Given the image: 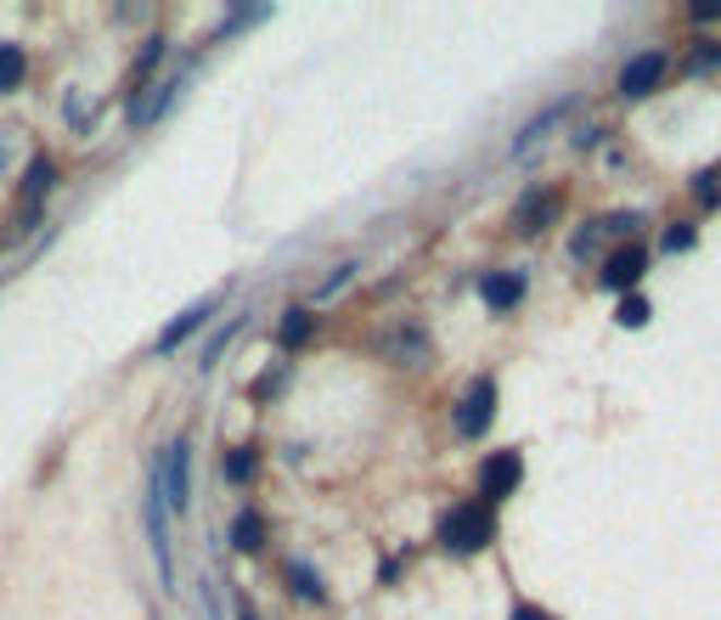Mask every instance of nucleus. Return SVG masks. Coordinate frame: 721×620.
<instances>
[{
  "label": "nucleus",
  "mask_w": 721,
  "mask_h": 620,
  "mask_svg": "<svg viewBox=\"0 0 721 620\" xmlns=\"http://www.w3.org/2000/svg\"><path fill=\"white\" fill-rule=\"evenodd\" d=\"M490 536H497V513H490L485 502H456V508L440 519V542H445V552H456V559L485 552Z\"/></svg>",
  "instance_id": "obj_1"
},
{
  "label": "nucleus",
  "mask_w": 721,
  "mask_h": 620,
  "mask_svg": "<svg viewBox=\"0 0 721 620\" xmlns=\"http://www.w3.org/2000/svg\"><path fill=\"white\" fill-rule=\"evenodd\" d=\"M158 485H163V508L170 513L192 508V440L186 435H175L170 451L158 457Z\"/></svg>",
  "instance_id": "obj_2"
},
{
  "label": "nucleus",
  "mask_w": 721,
  "mask_h": 620,
  "mask_svg": "<svg viewBox=\"0 0 721 620\" xmlns=\"http://www.w3.org/2000/svg\"><path fill=\"white\" fill-rule=\"evenodd\" d=\"M490 423H497V378H474L456 401V435L463 440H479Z\"/></svg>",
  "instance_id": "obj_3"
},
{
  "label": "nucleus",
  "mask_w": 721,
  "mask_h": 620,
  "mask_svg": "<svg viewBox=\"0 0 721 620\" xmlns=\"http://www.w3.org/2000/svg\"><path fill=\"white\" fill-rule=\"evenodd\" d=\"M643 232V215L637 209H614V215H598V220H586L581 232H575V243H570V254L575 259H586V254H598L603 248V238H637Z\"/></svg>",
  "instance_id": "obj_4"
},
{
  "label": "nucleus",
  "mask_w": 721,
  "mask_h": 620,
  "mask_svg": "<svg viewBox=\"0 0 721 620\" xmlns=\"http://www.w3.org/2000/svg\"><path fill=\"white\" fill-rule=\"evenodd\" d=\"M643 271H648V248H643V243H620V248L603 259L598 288H609V293H620V300H626V293L643 282Z\"/></svg>",
  "instance_id": "obj_5"
},
{
  "label": "nucleus",
  "mask_w": 721,
  "mask_h": 620,
  "mask_svg": "<svg viewBox=\"0 0 721 620\" xmlns=\"http://www.w3.org/2000/svg\"><path fill=\"white\" fill-rule=\"evenodd\" d=\"M215 305L220 300H198V305H186L181 316H170V321H163V333L152 339V350L158 355H170V350H181L192 333H198V328H209V316H215Z\"/></svg>",
  "instance_id": "obj_6"
},
{
  "label": "nucleus",
  "mask_w": 721,
  "mask_h": 620,
  "mask_svg": "<svg viewBox=\"0 0 721 620\" xmlns=\"http://www.w3.org/2000/svg\"><path fill=\"white\" fill-rule=\"evenodd\" d=\"M552 220H559V192H552V186H536V192H524V204H518V215H513V232L530 238V232H541V226H552Z\"/></svg>",
  "instance_id": "obj_7"
},
{
  "label": "nucleus",
  "mask_w": 721,
  "mask_h": 620,
  "mask_svg": "<svg viewBox=\"0 0 721 620\" xmlns=\"http://www.w3.org/2000/svg\"><path fill=\"white\" fill-rule=\"evenodd\" d=\"M518 469H524V457H518V451H497V457H485V474H479L485 497H490V502L513 497V485H518Z\"/></svg>",
  "instance_id": "obj_8"
},
{
  "label": "nucleus",
  "mask_w": 721,
  "mask_h": 620,
  "mask_svg": "<svg viewBox=\"0 0 721 620\" xmlns=\"http://www.w3.org/2000/svg\"><path fill=\"white\" fill-rule=\"evenodd\" d=\"M660 80H665V51H643V57H632L626 69H620V90L626 96H648Z\"/></svg>",
  "instance_id": "obj_9"
},
{
  "label": "nucleus",
  "mask_w": 721,
  "mask_h": 620,
  "mask_svg": "<svg viewBox=\"0 0 721 620\" xmlns=\"http://www.w3.org/2000/svg\"><path fill=\"white\" fill-rule=\"evenodd\" d=\"M479 293H485L490 311H513V305L524 300V271H497V277H485Z\"/></svg>",
  "instance_id": "obj_10"
},
{
  "label": "nucleus",
  "mask_w": 721,
  "mask_h": 620,
  "mask_svg": "<svg viewBox=\"0 0 721 620\" xmlns=\"http://www.w3.org/2000/svg\"><path fill=\"white\" fill-rule=\"evenodd\" d=\"M175 90H181V80H163V85H152V90H142L136 102H130V124H152L163 108L175 102Z\"/></svg>",
  "instance_id": "obj_11"
},
{
  "label": "nucleus",
  "mask_w": 721,
  "mask_h": 620,
  "mask_svg": "<svg viewBox=\"0 0 721 620\" xmlns=\"http://www.w3.org/2000/svg\"><path fill=\"white\" fill-rule=\"evenodd\" d=\"M51 186H57V165H51V158H28V170H23V198H28V209H40Z\"/></svg>",
  "instance_id": "obj_12"
},
{
  "label": "nucleus",
  "mask_w": 721,
  "mask_h": 620,
  "mask_svg": "<svg viewBox=\"0 0 721 620\" xmlns=\"http://www.w3.org/2000/svg\"><path fill=\"white\" fill-rule=\"evenodd\" d=\"M310 333H316V316H310L305 305L282 311V321H277V344H282V350H300V344H305Z\"/></svg>",
  "instance_id": "obj_13"
},
{
  "label": "nucleus",
  "mask_w": 721,
  "mask_h": 620,
  "mask_svg": "<svg viewBox=\"0 0 721 620\" xmlns=\"http://www.w3.org/2000/svg\"><path fill=\"white\" fill-rule=\"evenodd\" d=\"M282 575H288V586H293V593H300L305 604H327V586H321V575H316L305 559H288Z\"/></svg>",
  "instance_id": "obj_14"
},
{
  "label": "nucleus",
  "mask_w": 721,
  "mask_h": 620,
  "mask_svg": "<svg viewBox=\"0 0 721 620\" xmlns=\"http://www.w3.org/2000/svg\"><path fill=\"white\" fill-rule=\"evenodd\" d=\"M232 547H237V552H259V547H266V519H259L254 508H243V513L232 519Z\"/></svg>",
  "instance_id": "obj_15"
},
{
  "label": "nucleus",
  "mask_w": 721,
  "mask_h": 620,
  "mask_svg": "<svg viewBox=\"0 0 721 620\" xmlns=\"http://www.w3.org/2000/svg\"><path fill=\"white\" fill-rule=\"evenodd\" d=\"M23 74H28V51L12 46V40H0V96H12L23 85Z\"/></svg>",
  "instance_id": "obj_16"
},
{
  "label": "nucleus",
  "mask_w": 721,
  "mask_h": 620,
  "mask_svg": "<svg viewBox=\"0 0 721 620\" xmlns=\"http://www.w3.org/2000/svg\"><path fill=\"white\" fill-rule=\"evenodd\" d=\"M570 108H575V102H559V108H547L541 119H530V124H524V130H518V142H513V158H524V153H530V147H536V142H541L547 130L559 124V119H564Z\"/></svg>",
  "instance_id": "obj_17"
},
{
  "label": "nucleus",
  "mask_w": 721,
  "mask_h": 620,
  "mask_svg": "<svg viewBox=\"0 0 721 620\" xmlns=\"http://www.w3.org/2000/svg\"><path fill=\"white\" fill-rule=\"evenodd\" d=\"M254 463H259L254 446H232V451L220 457V474L232 479V485H248V479H254Z\"/></svg>",
  "instance_id": "obj_18"
},
{
  "label": "nucleus",
  "mask_w": 721,
  "mask_h": 620,
  "mask_svg": "<svg viewBox=\"0 0 721 620\" xmlns=\"http://www.w3.org/2000/svg\"><path fill=\"white\" fill-rule=\"evenodd\" d=\"M401 333H406V339H395V355H401V362H412V367H429V362H435V350L417 339V328H401Z\"/></svg>",
  "instance_id": "obj_19"
},
{
  "label": "nucleus",
  "mask_w": 721,
  "mask_h": 620,
  "mask_svg": "<svg viewBox=\"0 0 721 620\" xmlns=\"http://www.w3.org/2000/svg\"><path fill=\"white\" fill-rule=\"evenodd\" d=\"M237 333H243V316H237V321H225V328H215V339H209V350H204V373L220 362V355H225V344H232Z\"/></svg>",
  "instance_id": "obj_20"
},
{
  "label": "nucleus",
  "mask_w": 721,
  "mask_h": 620,
  "mask_svg": "<svg viewBox=\"0 0 721 620\" xmlns=\"http://www.w3.org/2000/svg\"><path fill=\"white\" fill-rule=\"evenodd\" d=\"M259 17H271V7H232V12H225V23H220V35H237V28H248Z\"/></svg>",
  "instance_id": "obj_21"
},
{
  "label": "nucleus",
  "mask_w": 721,
  "mask_h": 620,
  "mask_svg": "<svg viewBox=\"0 0 721 620\" xmlns=\"http://www.w3.org/2000/svg\"><path fill=\"white\" fill-rule=\"evenodd\" d=\"M614 316H620V328H643V321H648V300H643V293H626Z\"/></svg>",
  "instance_id": "obj_22"
},
{
  "label": "nucleus",
  "mask_w": 721,
  "mask_h": 620,
  "mask_svg": "<svg viewBox=\"0 0 721 620\" xmlns=\"http://www.w3.org/2000/svg\"><path fill=\"white\" fill-rule=\"evenodd\" d=\"M694 243H699L694 226H665V238H660V248H665V254H687Z\"/></svg>",
  "instance_id": "obj_23"
},
{
  "label": "nucleus",
  "mask_w": 721,
  "mask_h": 620,
  "mask_svg": "<svg viewBox=\"0 0 721 620\" xmlns=\"http://www.w3.org/2000/svg\"><path fill=\"white\" fill-rule=\"evenodd\" d=\"M158 62H163V40H147L142 57H136V80H152V74H158Z\"/></svg>",
  "instance_id": "obj_24"
},
{
  "label": "nucleus",
  "mask_w": 721,
  "mask_h": 620,
  "mask_svg": "<svg viewBox=\"0 0 721 620\" xmlns=\"http://www.w3.org/2000/svg\"><path fill=\"white\" fill-rule=\"evenodd\" d=\"M350 277H355V266H339V271H333V277H327V282H321V288H316V300H333V293H339V288H344V282H350Z\"/></svg>",
  "instance_id": "obj_25"
},
{
  "label": "nucleus",
  "mask_w": 721,
  "mask_h": 620,
  "mask_svg": "<svg viewBox=\"0 0 721 620\" xmlns=\"http://www.w3.org/2000/svg\"><path fill=\"white\" fill-rule=\"evenodd\" d=\"M716 62H721V51H716V46H694V69H699V74H710Z\"/></svg>",
  "instance_id": "obj_26"
},
{
  "label": "nucleus",
  "mask_w": 721,
  "mask_h": 620,
  "mask_svg": "<svg viewBox=\"0 0 721 620\" xmlns=\"http://www.w3.org/2000/svg\"><path fill=\"white\" fill-rule=\"evenodd\" d=\"M687 17H694V23H716L721 7H716V0H699V7H687Z\"/></svg>",
  "instance_id": "obj_27"
},
{
  "label": "nucleus",
  "mask_w": 721,
  "mask_h": 620,
  "mask_svg": "<svg viewBox=\"0 0 721 620\" xmlns=\"http://www.w3.org/2000/svg\"><path fill=\"white\" fill-rule=\"evenodd\" d=\"M699 204H705V209L721 204V198H716V175H699Z\"/></svg>",
  "instance_id": "obj_28"
},
{
  "label": "nucleus",
  "mask_w": 721,
  "mask_h": 620,
  "mask_svg": "<svg viewBox=\"0 0 721 620\" xmlns=\"http://www.w3.org/2000/svg\"><path fill=\"white\" fill-rule=\"evenodd\" d=\"M513 620H552V615H541L536 604H518V609H513Z\"/></svg>",
  "instance_id": "obj_29"
},
{
  "label": "nucleus",
  "mask_w": 721,
  "mask_h": 620,
  "mask_svg": "<svg viewBox=\"0 0 721 620\" xmlns=\"http://www.w3.org/2000/svg\"><path fill=\"white\" fill-rule=\"evenodd\" d=\"M237 620H259V609H254L248 598H237Z\"/></svg>",
  "instance_id": "obj_30"
},
{
  "label": "nucleus",
  "mask_w": 721,
  "mask_h": 620,
  "mask_svg": "<svg viewBox=\"0 0 721 620\" xmlns=\"http://www.w3.org/2000/svg\"><path fill=\"white\" fill-rule=\"evenodd\" d=\"M0 170H7V147H0Z\"/></svg>",
  "instance_id": "obj_31"
}]
</instances>
